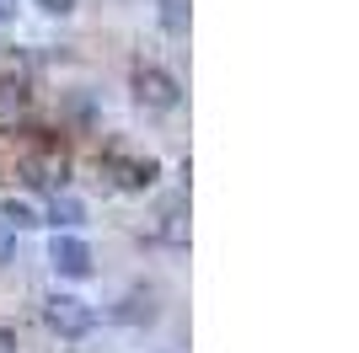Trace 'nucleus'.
<instances>
[{
    "label": "nucleus",
    "mask_w": 359,
    "mask_h": 353,
    "mask_svg": "<svg viewBox=\"0 0 359 353\" xmlns=\"http://www.w3.org/2000/svg\"><path fill=\"white\" fill-rule=\"evenodd\" d=\"M65 172H70V161H65L60 150H38V155H27L22 161V176H27L32 188H65Z\"/></svg>",
    "instance_id": "4"
},
{
    "label": "nucleus",
    "mask_w": 359,
    "mask_h": 353,
    "mask_svg": "<svg viewBox=\"0 0 359 353\" xmlns=\"http://www.w3.org/2000/svg\"><path fill=\"white\" fill-rule=\"evenodd\" d=\"M0 353H16V338L6 332V326H0Z\"/></svg>",
    "instance_id": "13"
},
{
    "label": "nucleus",
    "mask_w": 359,
    "mask_h": 353,
    "mask_svg": "<svg viewBox=\"0 0 359 353\" xmlns=\"http://www.w3.org/2000/svg\"><path fill=\"white\" fill-rule=\"evenodd\" d=\"M0 225H11V230H32V225H43V220H38V209H32L27 198H6V204H0Z\"/></svg>",
    "instance_id": "8"
},
{
    "label": "nucleus",
    "mask_w": 359,
    "mask_h": 353,
    "mask_svg": "<svg viewBox=\"0 0 359 353\" xmlns=\"http://www.w3.org/2000/svg\"><path fill=\"white\" fill-rule=\"evenodd\" d=\"M38 6H43L48 16H70L75 11V0H38Z\"/></svg>",
    "instance_id": "12"
},
{
    "label": "nucleus",
    "mask_w": 359,
    "mask_h": 353,
    "mask_svg": "<svg viewBox=\"0 0 359 353\" xmlns=\"http://www.w3.org/2000/svg\"><path fill=\"white\" fill-rule=\"evenodd\" d=\"M135 102L150 107V113H172L182 102V86L166 70H156V64H140L135 70Z\"/></svg>",
    "instance_id": "1"
},
{
    "label": "nucleus",
    "mask_w": 359,
    "mask_h": 353,
    "mask_svg": "<svg viewBox=\"0 0 359 353\" xmlns=\"http://www.w3.org/2000/svg\"><path fill=\"white\" fill-rule=\"evenodd\" d=\"M16 11V6H11V0H0V16H11Z\"/></svg>",
    "instance_id": "14"
},
{
    "label": "nucleus",
    "mask_w": 359,
    "mask_h": 353,
    "mask_svg": "<svg viewBox=\"0 0 359 353\" xmlns=\"http://www.w3.org/2000/svg\"><path fill=\"white\" fill-rule=\"evenodd\" d=\"M107 176L123 193H145L156 182V161H135V155H107Z\"/></svg>",
    "instance_id": "5"
},
{
    "label": "nucleus",
    "mask_w": 359,
    "mask_h": 353,
    "mask_svg": "<svg viewBox=\"0 0 359 353\" xmlns=\"http://www.w3.org/2000/svg\"><path fill=\"white\" fill-rule=\"evenodd\" d=\"M156 16H161L166 32H188V22H194V0H161Z\"/></svg>",
    "instance_id": "9"
},
{
    "label": "nucleus",
    "mask_w": 359,
    "mask_h": 353,
    "mask_svg": "<svg viewBox=\"0 0 359 353\" xmlns=\"http://www.w3.org/2000/svg\"><path fill=\"white\" fill-rule=\"evenodd\" d=\"M113 321H123V326L156 321V294H150V289H129V294L118 300V310H113Z\"/></svg>",
    "instance_id": "6"
},
{
    "label": "nucleus",
    "mask_w": 359,
    "mask_h": 353,
    "mask_svg": "<svg viewBox=\"0 0 359 353\" xmlns=\"http://www.w3.org/2000/svg\"><path fill=\"white\" fill-rule=\"evenodd\" d=\"M27 102V81H11V75H6V81H0V107H22Z\"/></svg>",
    "instance_id": "10"
},
{
    "label": "nucleus",
    "mask_w": 359,
    "mask_h": 353,
    "mask_svg": "<svg viewBox=\"0 0 359 353\" xmlns=\"http://www.w3.org/2000/svg\"><path fill=\"white\" fill-rule=\"evenodd\" d=\"M48 263H54V273H65V279H86L91 273V247L81 241V235H54Z\"/></svg>",
    "instance_id": "3"
},
{
    "label": "nucleus",
    "mask_w": 359,
    "mask_h": 353,
    "mask_svg": "<svg viewBox=\"0 0 359 353\" xmlns=\"http://www.w3.org/2000/svg\"><path fill=\"white\" fill-rule=\"evenodd\" d=\"M81 220H86V204H81V198H70V193H54V204H48V225L75 230Z\"/></svg>",
    "instance_id": "7"
},
{
    "label": "nucleus",
    "mask_w": 359,
    "mask_h": 353,
    "mask_svg": "<svg viewBox=\"0 0 359 353\" xmlns=\"http://www.w3.org/2000/svg\"><path fill=\"white\" fill-rule=\"evenodd\" d=\"M11 251H16V230H11V225H0V263H6Z\"/></svg>",
    "instance_id": "11"
},
{
    "label": "nucleus",
    "mask_w": 359,
    "mask_h": 353,
    "mask_svg": "<svg viewBox=\"0 0 359 353\" xmlns=\"http://www.w3.org/2000/svg\"><path fill=\"white\" fill-rule=\"evenodd\" d=\"M43 321L60 332V338H86L91 326H97V310L86 305V300H75V294H54L43 305Z\"/></svg>",
    "instance_id": "2"
}]
</instances>
